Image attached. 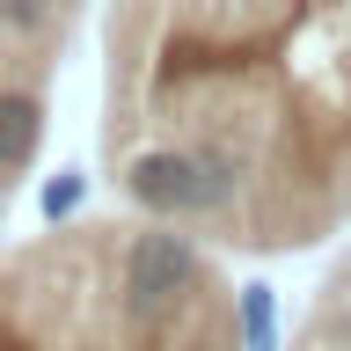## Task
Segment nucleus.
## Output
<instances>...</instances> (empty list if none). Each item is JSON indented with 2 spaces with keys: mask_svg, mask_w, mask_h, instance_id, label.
Listing matches in <instances>:
<instances>
[{
  "mask_svg": "<svg viewBox=\"0 0 351 351\" xmlns=\"http://www.w3.org/2000/svg\"><path fill=\"white\" fill-rule=\"evenodd\" d=\"M37 147H44V103L8 88V95H0V183H8L15 169H29Z\"/></svg>",
  "mask_w": 351,
  "mask_h": 351,
  "instance_id": "obj_3",
  "label": "nucleus"
},
{
  "mask_svg": "<svg viewBox=\"0 0 351 351\" xmlns=\"http://www.w3.org/2000/svg\"><path fill=\"white\" fill-rule=\"evenodd\" d=\"M81 197H88V183H81L73 169H59L51 183H44V197H37V205H44V219H73V213H81Z\"/></svg>",
  "mask_w": 351,
  "mask_h": 351,
  "instance_id": "obj_6",
  "label": "nucleus"
},
{
  "mask_svg": "<svg viewBox=\"0 0 351 351\" xmlns=\"http://www.w3.org/2000/svg\"><path fill=\"white\" fill-rule=\"evenodd\" d=\"M197 278V241L176 234V227H147V234H132L125 249V278H117V307H125V322H161Z\"/></svg>",
  "mask_w": 351,
  "mask_h": 351,
  "instance_id": "obj_2",
  "label": "nucleus"
},
{
  "mask_svg": "<svg viewBox=\"0 0 351 351\" xmlns=\"http://www.w3.org/2000/svg\"><path fill=\"white\" fill-rule=\"evenodd\" d=\"M234 329H241V351H278V293L263 278L241 285V300H234Z\"/></svg>",
  "mask_w": 351,
  "mask_h": 351,
  "instance_id": "obj_4",
  "label": "nucleus"
},
{
  "mask_svg": "<svg viewBox=\"0 0 351 351\" xmlns=\"http://www.w3.org/2000/svg\"><path fill=\"white\" fill-rule=\"evenodd\" d=\"M51 15H59L51 0H0V29H8V37H44Z\"/></svg>",
  "mask_w": 351,
  "mask_h": 351,
  "instance_id": "obj_5",
  "label": "nucleus"
},
{
  "mask_svg": "<svg viewBox=\"0 0 351 351\" xmlns=\"http://www.w3.org/2000/svg\"><path fill=\"white\" fill-rule=\"evenodd\" d=\"M125 197L154 219H197V213H219L234 191L205 169L197 147H147L125 161Z\"/></svg>",
  "mask_w": 351,
  "mask_h": 351,
  "instance_id": "obj_1",
  "label": "nucleus"
}]
</instances>
